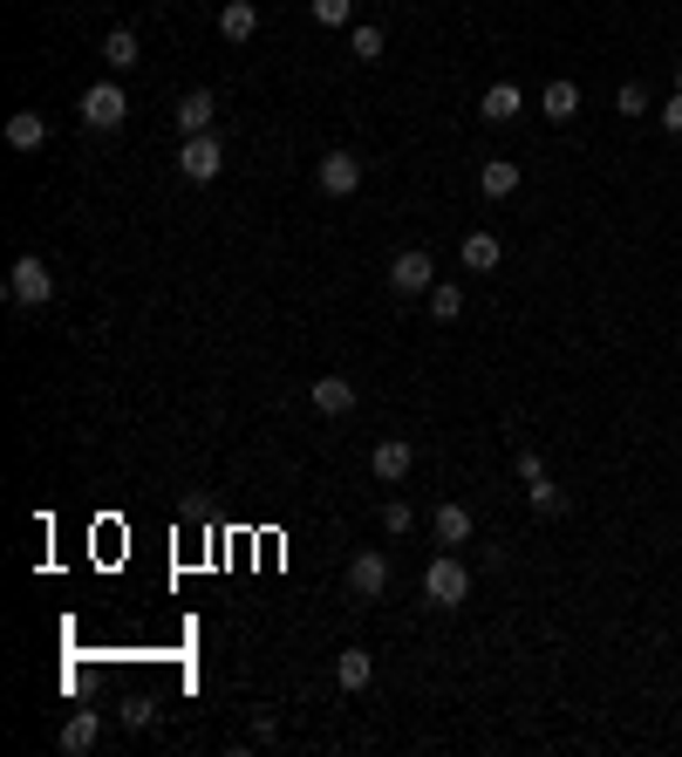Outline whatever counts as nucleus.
I'll use <instances>...</instances> for the list:
<instances>
[{
	"label": "nucleus",
	"mask_w": 682,
	"mask_h": 757,
	"mask_svg": "<svg viewBox=\"0 0 682 757\" xmlns=\"http://www.w3.org/2000/svg\"><path fill=\"white\" fill-rule=\"evenodd\" d=\"M458 260H464V273H498L505 246H498V233H471V239L458 246Z\"/></svg>",
	"instance_id": "nucleus-13"
},
{
	"label": "nucleus",
	"mask_w": 682,
	"mask_h": 757,
	"mask_svg": "<svg viewBox=\"0 0 682 757\" xmlns=\"http://www.w3.org/2000/svg\"><path fill=\"white\" fill-rule=\"evenodd\" d=\"M212 116H219V103H212L206 89H191L185 103H178V131H185V137H206V131H212Z\"/></svg>",
	"instance_id": "nucleus-18"
},
{
	"label": "nucleus",
	"mask_w": 682,
	"mask_h": 757,
	"mask_svg": "<svg viewBox=\"0 0 682 757\" xmlns=\"http://www.w3.org/2000/svg\"><path fill=\"white\" fill-rule=\"evenodd\" d=\"M478 191H485V198H512L519 191V164L512 158H485V164H478Z\"/></svg>",
	"instance_id": "nucleus-14"
},
{
	"label": "nucleus",
	"mask_w": 682,
	"mask_h": 757,
	"mask_svg": "<svg viewBox=\"0 0 682 757\" xmlns=\"http://www.w3.org/2000/svg\"><path fill=\"white\" fill-rule=\"evenodd\" d=\"M348 587H356L362 600H383L389 594V560L383 553H356V560H348Z\"/></svg>",
	"instance_id": "nucleus-8"
},
{
	"label": "nucleus",
	"mask_w": 682,
	"mask_h": 757,
	"mask_svg": "<svg viewBox=\"0 0 682 757\" xmlns=\"http://www.w3.org/2000/svg\"><path fill=\"white\" fill-rule=\"evenodd\" d=\"M103 62H110L116 75H123V69H137V62H144L137 35H131V28H110V35H103Z\"/></svg>",
	"instance_id": "nucleus-21"
},
{
	"label": "nucleus",
	"mask_w": 682,
	"mask_h": 757,
	"mask_svg": "<svg viewBox=\"0 0 682 757\" xmlns=\"http://www.w3.org/2000/svg\"><path fill=\"white\" fill-rule=\"evenodd\" d=\"M410 464H417V444L410 437H383V444L369 450V477H375V485H402Z\"/></svg>",
	"instance_id": "nucleus-6"
},
{
	"label": "nucleus",
	"mask_w": 682,
	"mask_h": 757,
	"mask_svg": "<svg viewBox=\"0 0 682 757\" xmlns=\"http://www.w3.org/2000/svg\"><path fill=\"white\" fill-rule=\"evenodd\" d=\"M75 116H83L89 131H116V123L131 116V96H123V83H89L83 103H75Z\"/></svg>",
	"instance_id": "nucleus-3"
},
{
	"label": "nucleus",
	"mask_w": 682,
	"mask_h": 757,
	"mask_svg": "<svg viewBox=\"0 0 682 757\" xmlns=\"http://www.w3.org/2000/svg\"><path fill=\"white\" fill-rule=\"evenodd\" d=\"M431 314H437V321H458V314H464V287L437 281V287H431Z\"/></svg>",
	"instance_id": "nucleus-22"
},
{
	"label": "nucleus",
	"mask_w": 682,
	"mask_h": 757,
	"mask_svg": "<svg viewBox=\"0 0 682 757\" xmlns=\"http://www.w3.org/2000/svg\"><path fill=\"white\" fill-rule=\"evenodd\" d=\"M662 131H669V137H682V89H675L669 103H662Z\"/></svg>",
	"instance_id": "nucleus-27"
},
{
	"label": "nucleus",
	"mask_w": 682,
	"mask_h": 757,
	"mask_svg": "<svg viewBox=\"0 0 682 757\" xmlns=\"http://www.w3.org/2000/svg\"><path fill=\"white\" fill-rule=\"evenodd\" d=\"M219 35L225 41H252L260 35V8H252V0H225L219 8Z\"/></svg>",
	"instance_id": "nucleus-12"
},
{
	"label": "nucleus",
	"mask_w": 682,
	"mask_h": 757,
	"mask_svg": "<svg viewBox=\"0 0 682 757\" xmlns=\"http://www.w3.org/2000/svg\"><path fill=\"white\" fill-rule=\"evenodd\" d=\"M308 396H314V417H348L356 410V383H348V375H321Z\"/></svg>",
	"instance_id": "nucleus-10"
},
{
	"label": "nucleus",
	"mask_w": 682,
	"mask_h": 757,
	"mask_svg": "<svg viewBox=\"0 0 682 757\" xmlns=\"http://www.w3.org/2000/svg\"><path fill=\"white\" fill-rule=\"evenodd\" d=\"M525 505H533L540 519H560L567 512V492L553 485V477H525Z\"/></svg>",
	"instance_id": "nucleus-20"
},
{
	"label": "nucleus",
	"mask_w": 682,
	"mask_h": 757,
	"mask_svg": "<svg viewBox=\"0 0 682 757\" xmlns=\"http://www.w3.org/2000/svg\"><path fill=\"white\" fill-rule=\"evenodd\" d=\"M519 477H546V458H540V450H519Z\"/></svg>",
	"instance_id": "nucleus-28"
},
{
	"label": "nucleus",
	"mask_w": 682,
	"mask_h": 757,
	"mask_svg": "<svg viewBox=\"0 0 682 757\" xmlns=\"http://www.w3.org/2000/svg\"><path fill=\"white\" fill-rule=\"evenodd\" d=\"M314 185H321L327 198H348V191L362 185V158H356V150H327V158L314 164Z\"/></svg>",
	"instance_id": "nucleus-7"
},
{
	"label": "nucleus",
	"mask_w": 682,
	"mask_h": 757,
	"mask_svg": "<svg viewBox=\"0 0 682 757\" xmlns=\"http://www.w3.org/2000/svg\"><path fill=\"white\" fill-rule=\"evenodd\" d=\"M410 525H417V512H410L402 498H389V505H383V533H389V539H402Z\"/></svg>",
	"instance_id": "nucleus-24"
},
{
	"label": "nucleus",
	"mask_w": 682,
	"mask_h": 757,
	"mask_svg": "<svg viewBox=\"0 0 682 757\" xmlns=\"http://www.w3.org/2000/svg\"><path fill=\"white\" fill-rule=\"evenodd\" d=\"M348 14H356V0H314V21H321V28H348Z\"/></svg>",
	"instance_id": "nucleus-25"
},
{
	"label": "nucleus",
	"mask_w": 682,
	"mask_h": 757,
	"mask_svg": "<svg viewBox=\"0 0 682 757\" xmlns=\"http://www.w3.org/2000/svg\"><path fill=\"white\" fill-rule=\"evenodd\" d=\"M615 110H621V116H642V110H655V103H648V89H642V83H621Z\"/></svg>",
	"instance_id": "nucleus-26"
},
{
	"label": "nucleus",
	"mask_w": 682,
	"mask_h": 757,
	"mask_svg": "<svg viewBox=\"0 0 682 757\" xmlns=\"http://www.w3.org/2000/svg\"><path fill=\"white\" fill-rule=\"evenodd\" d=\"M178 171H185L191 185H212L219 171H225V144H219L212 131H206V137H185V150H178Z\"/></svg>",
	"instance_id": "nucleus-5"
},
{
	"label": "nucleus",
	"mask_w": 682,
	"mask_h": 757,
	"mask_svg": "<svg viewBox=\"0 0 682 757\" xmlns=\"http://www.w3.org/2000/svg\"><path fill=\"white\" fill-rule=\"evenodd\" d=\"M96 737H103V717H96V710H75V717L62 723V750H69V757L96 750Z\"/></svg>",
	"instance_id": "nucleus-15"
},
{
	"label": "nucleus",
	"mask_w": 682,
	"mask_h": 757,
	"mask_svg": "<svg viewBox=\"0 0 682 757\" xmlns=\"http://www.w3.org/2000/svg\"><path fill=\"white\" fill-rule=\"evenodd\" d=\"M8 144H14V150H41V144H48V116H41V110H14V116H8Z\"/></svg>",
	"instance_id": "nucleus-17"
},
{
	"label": "nucleus",
	"mask_w": 682,
	"mask_h": 757,
	"mask_svg": "<svg viewBox=\"0 0 682 757\" xmlns=\"http://www.w3.org/2000/svg\"><path fill=\"white\" fill-rule=\"evenodd\" d=\"M8 300L14 308H48V300H55V273H48L35 252H21V260L8 266Z\"/></svg>",
	"instance_id": "nucleus-2"
},
{
	"label": "nucleus",
	"mask_w": 682,
	"mask_h": 757,
	"mask_svg": "<svg viewBox=\"0 0 682 757\" xmlns=\"http://www.w3.org/2000/svg\"><path fill=\"white\" fill-rule=\"evenodd\" d=\"M471 533H478V519L464 512V505H437L431 512V539L450 553V546H471Z\"/></svg>",
	"instance_id": "nucleus-9"
},
{
	"label": "nucleus",
	"mask_w": 682,
	"mask_h": 757,
	"mask_svg": "<svg viewBox=\"0 0 682 757\" xmlns=\"http://www.w3.org/2000/svg\"><path fill=\"white\" fill-rule=\"evenodd\" d=\"M383 281H389V294H402V300H417V294H431L437 287V266H431V252H396V260H389V273H383Z\"/></svg>",
	"instance_id": "nucleus-4"
},
{
	"label": "nucleus",
	"mask_w": 682,
	"mask_h": 757,
	"mask_svg": "<svg viewBox=\"0 0 682 757\" xmlns=\"http://www.w3.org/2000/svg\"><path fill=\"white\" fill-rule=\"evenodd\" d=\"M464 594H471V567L458 553H437V560L423 567V600H431V608H464Z\"/></svg>",
	"instance_id": "nucleus-1"
},
{
	"label": "nucleus",
	"mask_w": 682,
	"mask_h": 757,
	"mask_svg": "<svg viewBox=\"0 0 682 757\" xmlns=\"http://www.w3.org/2000/svg\"><path fill=\"white\" fill-rule=\"evenodd\" d=\"M348 55L356 62H383V28H348Z\"/></svg>",
	"instance_id": "nucleus-23"
},
{
	"label": "nucleus",
	"mask_w": 682,
	"mask_h": 757,
	"mask_svg": "<svg viewBox=\"0 0 682 757\" xmlns=\"http://www.w3.org/2000/svg\"><path fill=\"white\" fill-rule=\"evenodd\" d=\"M540 116H553V123H573V116H580V89L567 83V75L540 89Z\"/></svg>",
	"instance_id": "nucleus-16"
},
{
	"label": "nucleus",
	"mask_w": 682,
	"mask_h": 757,
	"mask_svg": "<svg viewBox=\"0 0 682 757\" xmlns=\"http://www.w3.org/2000/svg\"><path fill=\"white\" fill-rule=\"evenodd\" d=\"M525 110V96H519V83H492L485 96H478V116H485V123H512Z\"/></svg>",
	"instance_id": "nucleus-11"
},
{
	"label": "nucleus",
	"mask_w": 682,
	"mask_h": 757,
	"mask_svg": "<svg viewBox=\"0 0 682 757\" xmlns=\"http://www.w3.org/2000/svg\"><path fill=\"white\" fill-rule=\"evenodd\" d=\"M369 675H375L369 648H342V655H335V683H342V690H356V696H362V690H369Z\"/></svg>",
	"instance_id": "nucleus-19"
},
{
	"label": "nucleus",
	"mask_w": 682,
	"mask_h": 757,
	"mask_svg": "<svg viewBox=\"0 0 682 757\" xmlns=\"http://www.w3.org/2000/svg\"><path fill=\"white\" fill-rule=\"evenodd\" d=\"M675 89H682V62H675Z\"/></svg>",
	"instance_id": "nucleus-29"
}]
</instances>
